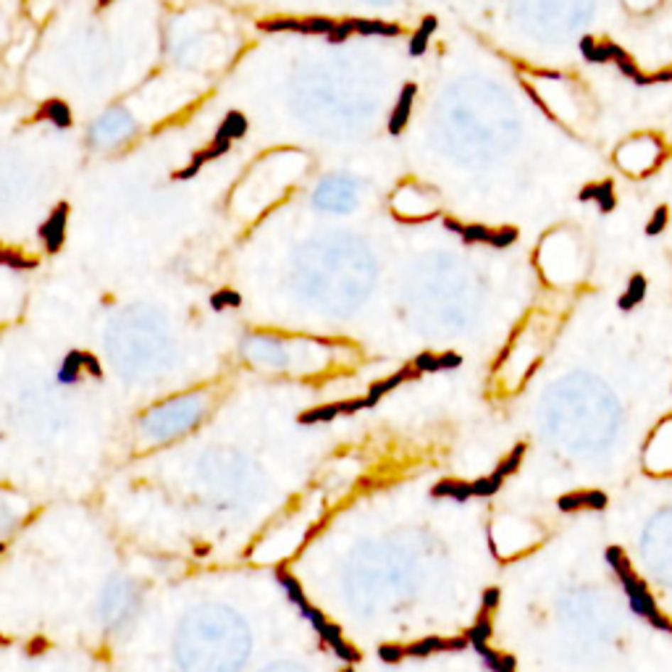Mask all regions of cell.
Masks as SVG:
<instances>
[{
	"label": "cell",
	"instance_id": "obj_17",
	"mask_svg": "<svg viewBox=\"0 0 672 672\" xmlns=\"http://www.w3.org/2000/svg\"><path fill=\"white\" fill-rule=\"evenodd\" d=\"M641 294H644V281H641V278H636V281L630 284L628 294L622 297V308H630L633 302H638V300H641Z\"/></svg>",
	"mask_w": 672,
	"mask_h": 672
},
{
	"label": "cell",
	"instance_id": "obj_18",
	"mask_svg": "<svg viewBox=\"0 0 672 672\" xmlns=\"http://www.w3.org/2000/svg\"><path fill=\"white\" fill-rule=\"evenodd\" d=\"M85 371L90 373V376H95V379H100L103 376V368H100V360H97L92 352H85Z\"/></svg>",
	"mask_w": 672,
	"mask_h": 672
},
{
	"label": "cell",
	"instance_id": "obj_1",
	"mask_svg": "<svg viewBox=\"0 0 672 672\" xmlns=\"http://www.w3.org/2000/svg\"><path fill=\"white\" fill-rule=\"evenodd\" d=\"M336 21L326 16H308V18H292V16H276V18H260V32H297V35H323L328 37L334 32Z\"/></svg>",
	"mask_w": 672,
	"mask_h": 672
},
{
	"label": "cell",
	"instance_id": "obj_10",
	"mask_svg": "<svg viewBox=\"0 0 672 672\" xmlns=\"http://www.w3.org/2000/svg\"><path fill=\"white\" fill-rule=\"evenodd\" d=\"M433 29H436V18H433V16L423 18L421 26H418V32L410 37V55H423V53H426V48H428V40H431V35H433Z\"/></svg>",
	"mask_w": 672,
	"mask_h": 672
},
{
	"label": "cell",
	"instance_id": "obj_16",
	"mask_svg": "<svg viewBox=\"0 0 672 672\" xmlns=\"http://www.w3.org/2000/svg\"><path fill=\"white\" fill-rule=\"evenodd\" d=\"M300 612L305 614L308 620H310V625H313V628H315V630H318V633H320V630H323V625H326V622H328L326 617H323V614H320L318 609H315V607H310V604H308V602H305V604H302V607H300Z\"/></svg>",
	"mask_w": 672,
	"mask_h": 672
},
{
	"label": "cell",
	"instance_id": "obj_22",
	"mask_svg": "<svg viewBox=\"0 0 672 672\" xmlns=\"http://www.w3.org/2000/svg\"><path fill=\"white\" fill-rule=\"evenodd\" d=\"M6 644H9V641H6V638L0 636V646H6Z\"/></svg>",
	"mask_w": 672,
	"mask_h": 672
},
{
	"label": "cell",
	"instance_id": "obj_13",
	"mask_svg": "<svg viewBox=\"0 0 672 672\" xmlns=\"http://www.w3.org/2000/svg\"><path fill=\"white\" fill-rule=\"evenodd\" d=\"M276 578H278V583L286 588V596H289V599H292L297 607H302V604L308 602V599H305V591H302V586H300V580H294V578L289 575L286 570H278Z\"/></svg>",
	"mask_w": 672,
	"mask_h": 672
},
{
	"label": "cell",
	"instance_id": "obj_5",
	"mask_svg": "<svg viewBox=\"0 0 672 672\" xmlns=\"http://www.w3.org/2000/svg\"><path fill=\"white\" fill-rule=\"evenodd\" d=\"M415 376H421V373L415 371V365H413V368L407 365V368H402V371L394 373V376H389V379H384V381H376V384L368 389V396H365V399H368V405L373 407L384 394H389L391 389H396L399 384H405L407 379H415Z\"/></svg>",
	"mask_w": 672,
	"mask_h": 672
},
{
	"label": "cell",
	"instance_id": "obj_6",
	"mask_svg": "<svg viewBox=\"0 0 672 672\" xmlns=\"http://www.w3.org/2000/svg\"><path fill=\"white\" fill-rule=\"evenodd\" d=\"M352 26L354 35H379V37H396L402 35V29L396 24H386V21H373V18H347Z\"/></svg>",
	"mask_w": 672,
	"mask_h": 672
},
{
	"label": "cell",
	"instance_id": "obj_20",
	"mask_svg": "<svg viewBox=\"0 0 672 672\" xmlns=\"http://www.w3.org/2000/svg\"><path fill=\"white\" fill-rule=\"evenodd\" d=\"M664 218H667V207H659L656 210V216H654V221L649 224V234H656V232H662V226H664Z\"/></svg>",
	"mask_w": 672,
	"mask_h": 672
},
{
	"label": "cell",
	"instance_id": "obj_14",
	"mask_svg": "<svg viewBox=\"0 0 672 672\" xmlns=\"http://www.w3.org/2000/svg\"><path fill=\"white\" fill-rule=\"evenodd\" d=\"M242 305V294L234 292V289H221L210 297V308L213 310H224V308H239Z\"/></svg>",
	"mask_w": 672,
	"mask_h": 672
},
{
	"label": "cell",
	"instance_id": "obj_3",
	"mask_svg": "<svg viewBox=\"0 0 672 672\" xmlns=\"http://www.w3.org/2000/svg\"><path fill=\"white\" fill-rule=\"evenodd\" d=\"M66 218H69V202H60L50 216L45 218V224L40 226V239L45 242V250L58 252L63 247V239H66Z\"/></svg>",
	"mask_w": 672,
	"mask_h": 672
},
{
	"label": "cell",
	"instance_id": "obj_21",
	"mask_svg": "<svg viewBox=\"0 0 672 672\" xmlns=\"http://www.w3.org/2000/svg\"><path fill=\"white\" fill-rule=\"evenodd\" d=\"M108 3H113V0H97V6H108Z\"/></svg>",
	"mask_w": 672,
	"mask_h": 672
},
{
	"label": "cell",
	"instance_id": "obj_12",
	"mask_svg": "<svg viewBox=\"0 0 672 672\" xmlns=\"http://www.w3.org/2000/svg\"><path fill=\"white\" fill-rule=\"evenodd\" d=\"M0 266H9V268H16V271H29V268L37 266V260L32 258H24V255H18V252L9 250V247H3L0 244Z\"/></svg>",
	"mask_w": 672,
	"mask_h": 672
},
{
	"label": "cell",
	"instance_id": "obj_23",
	"mask_svg": "<svg viewBox=\"0 0 672 672\" xmlns=\"http://www.w3.org/2000/svg\"><path fill=\"white\" fill-rule=\"evenodd\" d=\"M347 672H352V670H347Z\"/></svg>",
	"mask_w": 672,
	"mask_h": 672
},
{
	"label": "cell",
	"instance_id": "obj_4",
	"mask_svg": "<svg viewBox=\"0 0 672 672\" xmlns=\"http://www.w3.org/2000/svg\"><path fill=\"white\" fill-rule=\"evenodd\" d=\"M413 100H415V85H405L402 92H399V100H396L394 111L389 116V131L391 134H402V129L407 126L410 121V111H413Z\"/></svg>",
	"mask_w": 672,
	"mask_h": 672
},
{
	"label": "cell",
	"instance_id": "obj_11",
	"mask_svg": "<svg viewBox=\"0 0 672 672\" xmlns=\"http://www.w3.org/2000/svg\"><path fill=\"white\" fill-rule=\"evenodd\" d=\"M218 129L224 131L226 137H229V139H232V142H234V139L244 137V131H247V116H244V113H239V111L226 113L224 124H221Z\"/></svg>",
	"mask_w": 672,
	"mask_h": 672
},
{
	"label": "cell",
	"instance_id": "obj_8",
	"mask_svg": "<svg viewBox=\"0 0 672 672\" xmlns=\"http://www.w3.org/2000/svg\"><path fill=\"white\" fill-rule=\"evenodd\" d=\"M82 371H85V352H82V349H71V352L63 357V362H60L58 381L66 384V386H71V384L79 381Z\"/></svg>",
	"mask_w": 672,
	"mask_h": 672
},
{
	"label": "cell",
	"instance_id": "obj_15",
	"mask_svg": "<svg viewBox=\"0 0 672 672\" xmlns=\"http://www.w3.org/2000/svg\"><path fill=\"white\" fill-rule=\"evenodd\" d=\"M352 35H354L352 26H349V21L345 18V21H336L334 32H331V35H328L326 40H328L331 45H339V43H345V40H349Z\"/></svg>",
	"mask_w": 672,
	"mask_h": 672
},
{
	"label": "cell",
	"instance_id": "obj_19",
	"mask_svg": "<svg viewBox=\"0 0 672 672\" xmlns=\"http://www.w3.org/2000/svg\"><path fill=\"white\" fill-rule=\"evenodd\" d=\"M379 654H381V659H384V662H399V659L405 656V649H399V646H381V649H379Z\"/></svg>",
	"mask_w": 672,
	"mask_h": 672
},
{
	"label": "cell",
	"instance_id": "obj_2",
	"mask_svg": "<svg viewBox=\"0 0 672 672\" xmlns=\"http://www.w3.org/2000/svg\"><path fill=\"white\" fill-rule=\"evenodd\" d=\"M229 147H232V139H229L224 131L218 129L216 137L210 139V145L202 147V150H197V153L192 156L190 163L184 166L181 171L173 173V179H176V181H187V179H192V176H197L202 166L210 163V161H216V158H221V156H226V153H229Z\"/></svg>",
	"mask_w": 672,
	"mask_h": 672
},
{
	"label": "cell",
	"instance_id": "obj_7",
	"mask_svg": "<svg viewBox=\"0 0 672 672\" xmlns=\"http://www.w3.org/2000/svg\"><path fill=\"white\" fill-rule=\"evenodd\" d=\"M37 119H45L50 121L53 126H58V129H69L71 126V111L69 105L63 103V100H48V103H43V108H40V113H37Z\"/></svg>",
	"mask_w": 672,
	"mask_h": 672
},
{
	"label": "cell",
	"instance_id": "obj_9",
	"mask_svg": "<svg viewBox=\"0 0 672 672\" xmlns=\"http://www.w3.org/2000/svg\"><path fill=\"white\" fill-rule=\"evenodd\" d=\"M339 415H345V402H331V405H320V407H313V410H305V413L297 415V421H300L302 426H313V423L334 421Z\"/></svg>",
	"mask_w": 672,
	"mask_h": 672
}]
</instances>
